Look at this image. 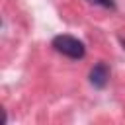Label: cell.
<instances>
[{
  "mask_svg": "<svg viewBox=\"0 0 125 125\" xmlns=\"http://www.w3.org/2000/svg\"><path fill=\"white\" fill-rule=\"evenodd\" d=\"M107 80H109V68H107V64L105 62L94 64L92 70H90V84L94 88H105Z\"/></svg>",
  "mask_w": 125,
  "mask_h": 125,
  "instance_id": "obj_2",
  "label": "cell"
},
{
  "mask_svg": "<svg viewBox=\"0 0 125 125\" xmlns=\"http://www.w3.org/2000/svg\"><path fill=\"white\" fill-rule=\"evenodd\" d=\"M53 47L57 53L68 57V59H82L86 53V47L80 39L72 37V35H57L53 39Z\"/></svg>",
  "mask_w": 125,
  "mask_h": 125,
  "instance_id": "obj_1",
  "label": "cell"
},
{
  "mask_svg": "<svg viewBox=\"0 0 125 125\" xmlns=\"http://www.w3.org/2000/svg\"><path fill=\"white\" fill-rule=\"evenodd\" d=\"M90 4H96V6H102V8H109V10H113L115 8V2L113 0H88Z\"/></svg>",
  "mask_w": 125,
  "mask_h": 125,
  "instance_id": "obj_3",
  "label": "cell"
}]
</instances>
